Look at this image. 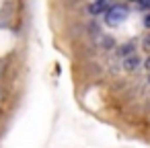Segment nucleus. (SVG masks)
<instances>
[{
    "label": "nucleus",
    "instance_id": "obj_1",
    "mask_svg": "<svg viewBox=\"0 0 150 148\" xmlns=\"http://www.w3.org/2000/svg\"><path fill=\"white\" fill-rule=\"evenodd\" d=\"M125 17H127V8L125 6H111L105 13V23L109 27H117V25H121L125 21Z\"/></svg>",
    "mask_w": 150,
    "mask_h": 148
},
{
    "label": "nucleus",
    "instance_id": "obj_2",
    "mask_svg": "<svg viewBox=\"0 0 150 148\" xmlns=\"http://www.w3.org/2000/svg\"><path fill=\"white\" fill-rule=\"evenodd\" d=\"M109 8H107V2L105 0H97L95 4H91L88 6V13H93V15H101V13H107Z\"/></svg>",
    "mask_w": 150,
    "mask_h": 148
},
{
    "label": "nucleus",
    "instance_id": "obj_3",
    "mask_svg": "<svg viewBox=\"0 0 150 148\" xmlns=\"http://www.w3.org/2000/svg\"><path fill=\"white\" fill-rule=\"evenodd\" d=\"M134 66H138V58H129V60H125V68H127V70H132Z\"/></svg>",
    "mask_w": 150,
    "mask_h": 148
},
{
    "label": "nucleus",
    "instance_id": "obj_4",
    "mask_svg": "<svg viewBox=\"0 0 150 148\" xmlns=\"http://www.w3.org/2000/svg\"><path fill=\"white\" fill-rule=\"evenodd\" d=\"M138 6L144 11H150V0H138Z\"/></svg>",
    "mask_w": 150,
    "mask_h": 148
},
{
    "label": "nucleus",
    "instance_id": "obj_5",
    "mask_svg": "<svg viewBox=\"0 0 150 148\" xmlns=\"http://www.w3.org/2000/svg\"><path fill=\"white\" fill-rule=\"evenodd\" d=\"M144 50H150V35L144 39Z\"/></svg>",
    "mask_w": 150,
    "mask_h": 148
},
{
    "label": "nucleus",
    "instance_id": "obj_6",
    "mask_svg": "<svg viewBox=\"0 0 150 148\" xmlns=\"http://www.w3.org/2000/svg\"><path fill=\"white\" fill-rule=\"evenodd\" d=\"M144 25H146V27H148V29H150V13H148V15H146V19H144Z\"/></svg>",
    "mask_w": 150,
    "mask_h": 148
},
{
    "label": "nucleus",
    "instance_id": "obj_7",
    "mask_svg": "<svg viewBox=\"0 0 150 148\" xmlns=\"http://www.w3.org/2000/svg\"><path fill=\"white\" fill-rule=\"evenodd\" d=\"M146 68H148V70H150V58H148V60H146Z\"/></svg>",
    "mask_w": 150,
    "mask_h": 148
},
{
    "label": "nucleus",
    "instance_id": "obj_8",
    "mask_svg": "<svg viewBox=\"0 0 150 148\" xmlns=\"http://www.w3.org/2000/svg\"><path fill=\"white\" fill-rule=\"evenodd\" d=\"M148 82H150V76H148Z\"/></svg>",
    "mask_w": 150,
    "mask_h": 148
}]
</instances>
